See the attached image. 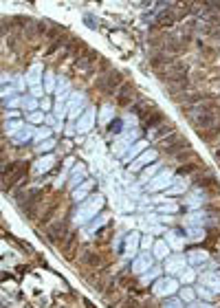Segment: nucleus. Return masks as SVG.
Listing matches in <instances>:
<instances>
[{"instance_id":"nucleus-1","label":"nucleus","mask_w":220,"mask_h":308,"mask_svg":"<svg viewBox=\"0 0 220 308\" xmlns=\"http://www.w3.org/2000/svg\"><path fill=\"white\" fill-rule=\"evenodd\" d=\"M104 203H106V198L101 196V194H90L88 198L84 200V203L77 205L75 216H73V225L86 227L90 220L97 218V214H99L101 209H104Z\"/></svg>"},{"instance_id":"nucleus-2","label":"nucleus","mask_w":220,"mask_h":308,"mask_svg":"<svg viewBox=\"0 0 220 308\" xmlns=\"http://www.w3.org/2000/svg\"><path fill=\"white\" fill-rule=\"evenodd\" d=\"M154 297H172L174 293H178V280L176 277H159L152 286Z\"/></svg>"},{"instance_id":"nucleus-3","label":"nucleus","mask_w":220,"mask_h":308,"mask_svg":"<svg viewBox=\"0 0 220 308\" xmlns=\"http://www.w3.org/2000/svg\"><path fill=\"white\" fill-rule=\"evenodd\" d=\"M203 205H207V189L203 185H194V189L185 198V207L190 211H198Z\"/></svg>"},{"instance_id":"nucleus-4","label":"nucleus","mask_w":220,"mask_h":308,"mask_svg":"<svg viewBox=\"0 0 220 308\" xmlns=\"http://www.w3.org/2000/svg\"><path fill=\"white\" fill-rule=\"evenodd\" d=\"M172 181H174V169H161L159 174L154 176V179L148 183V191L150 194H154V191H161V189H168L170 185H172Z\"/></svg>"},{"instance_id":"nucleus-5","label":"nucleus","mask_w":220,"mask_h":308,"mask_svg":"<svg viewBox=\"0 0 220 308\" xmlns=\"http://www.w3.org/2000/svg\"><path fill=\"white\" fill-rule=\"evenodd\" d=\"M154 256L150 251H143V253H139V256L130 262V268H132V273L135 275H143V273H148L150 268L154 266Z\"/></svg>"},{"instance_id":"nucleus-6","label":"nucleus","mask_w":220,"mask_h":308,"mask_svg":"<svg viewBox=\"0 0 220 308\" xmlns=\"http://www.w3.org/2000/svg\"><path fill=\"white\" fill-rule=\"evenodd\" d=\"M141 234L139 231H130V234H125V240H123V258L125 260H135L137 258V251H139V246H141Z\"/></svg>"},{"instance_id":"nucleus-7","label":"nucleus","mask_w":220,"mask_h":308,"mask_svg":"<svg viewBox=\"0 0 220 308\" xmlns=\"http://www.w3.org/2000/svg\"><path fill=\"white\" fill-rule=\"evenodd\" d=\"M156 148H159V150H165V152H172V154H176V150H178V148H187V143H185L183 134H178V132H172V134H168L165 139H161V141L156 143Z\"/></svg>"},{"instance_id":"nucleus-8","label":"nucleus","mask_w":220,"mask_h":308,"mask_svg":"<svg viewBox=\"0 0 220 308\" xmlns=\"http://www.w3.org/2000/svg\"><path fill=\"white\" fill-rule=\"evenodd\" d=\"M95 121H97V110H95V108H86V112L75 121V130L80 134H86V132H90V130H93Z\"/></svg>"},{"instance_id":"nucleus-9","label":"nucleus","mask_w":220,"mask_h":308,"mask_svg":"<svg viewBox=\"0 0 220 308\" xmlns=\"http://www.w3.org/2000/svg\"><path fill=\"white\" fill-rule=\"evenodd\" d=\"M84 102H86L84 92H73V95H70V99L66 102L68 119H80V114L84 112Z\"/></svg>"},{"instance_id":"nucleus-10","label":"nucleus","mask_w":220,"mask_h":308,"mask_svg":"<svg viewBox=\"0 0 220 308\" xmlns=\"http://www.w3.org/2000/svg\"><path fill=\"white\" fill-rule=\"evenodd\" d=\"M121 73L119 71H108V75H104L99 80V90H104V92H113L115 88H119L121 86Z\"/></svg>"},{"instance_id":"nucleus-11","label":"nucleus","mask_w":220,"mask_h":308,"mask_svg":"<svg viewBox=\"0 0 220 308\" xmlns=\"http://www.w3.org/2000/svg\"><path fill=\"white\" fill-rule=\"evenodd\" d=\"M55 165V154H44V157H40L38 161H33V165H31V174L35 176H42L46 172H51Z\"/></svg>"},{"instance_id":"nucleus-12","label":"nucleus","mask_w":220,"mask_h":308,"mask_svg":"<svg viewBox=\"0 0 220 308\" xmlns=\"http://www.w3.org/2000/svg\"><path fill=\"white\" fill-rule=\"evenodd\" d=\"M200 286H205L207 291H211L214 295H220V273L218 271H209V273H203L198 277Z\"/></svg>"},{"instance_id":"nucleus-13","label":"nucleus","mask_w":220,"mask_h":308,"mask_svg":"<svg viewBox=\"0 0 220 308\" xmlns=\"http://www.w3.org/2000/svg\"><path fill=\"white\" fill-rule=\"evenodd\" d=\"M185 266H187L185 256H170L168 260H165V271H168L170 275H180L185 271Z\"/></svg>"},{"instance_id":"nucleus-14","label":"nucleus","mask_w":220,"mask_h":308,"mask_svg":"<svg viewBox=\"0 0 220 308\" xmlns=\"http://www.w3.org/2000/svg\"><path fill=\"white\" fill-rule=\"evenodd\" d=\"M190 176H174V181L168 189H165V194L168 196H178V194H185L187 187H190Z\"/></svg>"},{"instance_id":"nucleus-15","label":"nucleus","mask_w":220,"mask_h":308,"mask_svg":"<svg viewBox=\"0 0 220 308\" xmlns=\"http://www.w3.org/2000/svg\"><path fill=\"white\" fill-rule=\"evenodd\" d=\"M156 157H159V154H156V150H145L137 161H132V163L128 165V169H130V172H141V169H143L145 165H150Z\"/></svg>"},{"instance_id":"nucleus-16","label":"nucleus","mask_w":220,"mask_h":308,"mask_svg":"<svg viewBox=\"0 0 220 308\" xmlns=\"http://www.w3.org/2000/svg\"><path fill=\"white\" fill-rule=\"evenodd\" d=\"M40 82H44V71H42V64H31L29 68V73H27V84L31 88H35V86H40Z\"/></svg>"},{"instance_id":"nucleus-17","label":"nucleus","mask_w":220,"mask_h":308,"mask_svg":"<svg viewBox=\"0 0 220 308\" xmlns=\"http://www.w3.org/2000/svg\"><path fill=\"white\" fill-rule=\"evenodd\" d=\"M172 132H174V130H172V126H170L168 121H163V123H159V126H154V128H150V130H148V137H150L152 141H156V143H159L161 139H165V137H168V134H172Z\"/></svg>"},{"instance_id":"nucleus-18","label":"nucleus","mask_w":220,"mask_h":308,"mask_svg":"<svg viewBox=\"0 0 220 308\" xmlns=\"http://www.w3.org/2000/svg\"><path fill=\"white\" fill-rule=\"evenodd\" d=\"M93 187H95V181H93V179H86V181L80 185V187L73 189V200H75V203H84V200L90 196V189H93Z\"/></svg>"},{"instance_id":"nucleus-19","label":"nucleus","mask_w":220,"mask_h":308,"mask_svg":"<svg viewBox=\"0 0 220 308\" xmlns=\"http://www.w3.org/2000/svg\"><path fill=\"white\" fill-rule=\"evenodd\" d=\"M165 242H168L172 249L174 251H180L185 246V242H187V238L180 234V231H176V229H172V231H168V234H165Z\"/></svg>"},{"instance_id":"nucleus-20","label":"nucleus","mask_w":220,"mask_h":308,"mask_svg":"<svg viewBox=\"0 0 220 308\" xmlns=\"http://www.w3.org/2000/svg\"><path fill=\"white\" fill-rule=\"evenodd\" d=\"M84 181H86V165H84V163H75L73 169H70V183H68V185H70L73 189H77Z\"/></svg>"},{"instance_id":"nucleus-21","label":"nucleus","mask_w":220,"mask_h":308,"mask_svg":"<svg viewBox=\"0 0 220 308\" xmlns=\"http://www.w3.org/2000/svg\"><path fill=\"white\" fill-rule=\"evenodd\" d=\"M203 220L207 222V214L198 209V211H190L185 216V220H183V227L185 229H192V227H203Z\"/></svg>"},{"instance_id":"nucleus-22","label":"nucleus","mask_w":220,"mask_h":308,"mask_svg":"<svg viewBox=\"0 0 220 308\" xmlns=\"http://www.w3.org/2000/svg\"><path fill=\"white\" fill-rule=\"evenodd\" d=\"M35 137V128L31 126V123H27L25 128L22 130H18V132H15L13 137H11V141L15 143V145H22V143H27V141H31V139Z\"/></svg>"},{"instance_id":"nucleus-23","label":"nucleus","mask_w":220,"mask_h":308,"mask_svg":"<svg viewBox=\"0 0 220 308\" xmlns=\"http://www.w3.org/2000/svg\"><path fill=\"white\" fill-rule=\"evenodd\" d=\"M145 150H148V141H143V139H141V141H137L135 145H130V150H128V154L123 157V161H125V163H132V161H137Z\"/></svg>"},{"instance_id":"nucleus-24","label":"nucleus","mask_w":220,"mask_h":308,"mask_svg":"<svg viewBox=\"0 0 220 308\" xmlns=\"http://www.w3.org/2000/svg\"><path fill=\"white\" fill-rule=\"evenodd\" d=\"M185 258H187V264H190V266H198V264H207V262H209V253L196 249V251L187 253Z\"/></svg>"},{"instance_id":"nucleus-25","label":"nucleus","mask_w":220,"mask_h":308,"mask_svg":"<svg viewBox=\"0 0 220 308\" xmlns=\"http://www.w3.org/2000/svg\"><path fill=\"white\" fill-rule=\"evenodd\" d=\"M152 256L156 260H168L170 258V244L165 240H156L154 246H152Z\"/></svg>"},{"instance_id":"nucleus-26","label":"nucleus","mask_w":220,"mask_h":308,"mask_svg":"<svg viewBox=\"0 0 220 308\" xmlns=\"http://www.w3.org/2000/svg\"><path fill=\"white\" fill-rule=\"evenodd\" d=\"M99 123L101 126H108V123H113L115 121V106H110V104H106V106H101V110H99Z\"/></svg>"},{"instance_id":"nucleus-27","label":"nucleus","mask_w":220,"mask_h":308,"mask_svg":"<svg viewBox=\"0 0 220 308\" xmlns=\"http://www.w3.org/2000/svg\"><path fill=\"white\" fill-rule=\"evenodd\" d=\"M185 238H187V242H203V240H205V229H203V227L185 229Z\"/></svg>"},{"instance_id":"nucleus-28","label":"nucleus","mask_w":220,"mask_h":308,"mask_svg":"<svg viewBox=\"0 0 220 308\" xmlns=\"http://www.w3.org/2000/svg\"><path fill=\"white\" fill-rule=\"evenodd\" d=\"M51 134H53V132H51V128H49V126L35 128V137H33V143H35V145H40V143H44V141H49V139H53Z\"/></svg>"},{"instance_id":"nucleus-29","label":"nucleus","mask_w":220,"mask_h":308,"mask_svg":"<svg viewBox=\"0 0 220 308\" xmlns=\"http://www.w3.org/2000/svg\"><path fill=\"white\" fill-rule=\"evenodd\" d=\"M25 128V123H22L20 119H13V121H5V134L7 137H13L18 130Z\"/></svg>"},{"instance_id":"nucleus-30","label":"nucleus","mask_w":220,"mask_h":308,"mask_svg":"<svg viewBox=\"0 0 220 308\" xmlns=\"http://www.w3.org/2000/svg\"><path fill=\"white\" fill-rule=\"evenodd\" d=\"M159 277H161V268H159V266H152L148 273H143V275H141V284H150V282H156V280H159Z\"/></svg>"},{"instance_id":"nucleus-31","label":"nucleus","mask_w":220,"mask_h":308,"mask_svg":"<svg viewBox=\"0 0 220 308\" xmlns=\"http://www.w3.org/2000/svg\"><path fill=\"white\" fill-rule=\"evenodd\" d=\"M55 88H58V80H55V75H53V71H49V73H44V92H55Z\"/></svg>"},{"instance_id":"nucleus-32","label":"nucleus","mask_w":220,"mask_h":308,"mask_svg":"<svg viewBox=\"0 0 220 308\" xmlns=\"http://www.w3.org/2000/svg\"><path fill=\"white\" fill-rule=\"evenodd\" d=\"M161 165H163V163H156V165H148V167H145V172H143V176H141V181H143V183H150V181L154 179V176L159 174Z\"/></svg>"},{"instance_id":"nucleus-33","label":"nucleus","mask_w":220,"mask_h":308,"mask_svg":"<svg viewBox=\"0 0 220 308\" xmlns=\"http://www.w3.org/2000/svg\"><path fill=\"white\" fill-rule=\"evenodd\" d=\"M22 108L27 110V114H31V112H38V99L35 97H22V104H20Z\"/></svg>"},{"instance_id":"nucleus-34","label":"nucleus","mask_w":220,"mask_h":308,"mask_svg":"<svg viewBox=\"0 0 220 308\" xmlns=\"http://www.w3.org/2000/svg\"><path fill=\"white\" fill-rule=\"evenodd\" d=\"M180 209V205L176 203V200H168V203H163V205H159V214H176Z\"/></svg>"},{"instance_id":"nucleus-35","label":"nucleus","mask_w":220,"mask_h":308,"mask_svg":"<svg viewBox=\"0 0 220 308\" xmlns=\"http://www.w3.org/2000/svg\"><path fill=\"white\" fill-rule=\"evenodd\" d=\"M194 280H196V271H194V268H185V271L180 273V277H178V282H183L185 286H190Z\"/></svg>"},{"instance_id":"nucleus-36","label":"nucleus","mask_w":220,"mask_h":308,"mask_svg":"<svg viewBox=\"0 0 220 308\" xmlns=\"http://www.w3.org/2000/svg\"><path fill=\"white\" fill-rule=\"evenodd\" d=\"M27 119H29V123H31V126H38V123H44L46 114H44L42 110H38V112H31V114H27Z\"/></svg>"},{"instance_id":"nucleus-37","label":"nucleus","mask_w":220,"mask_h":308,"mask_svg":"<svg viewBox=\"0 0 220 308\" xmlns=\"http://www.w3.org/2000/svg\"><path fill=\"white\" fill-rule=\"evenodd\" d=\"M180 299H183V302H196V291L192 288V286H185L183 291H180Z\"/></svg>"},{"instance_id":"nucleus-38","label":"nucleus","mask_w":220,"mask_h":308,"mask_svg":"<svg viewBox=\"0 0 220 308\" xmlns=\"http://www.w3.org/2000/svg\"><path fill=\"white\" fill-rule=\"evenodd\" d=\"M53 148H55V139H49V141L35 145V152H51Z\"/></svg>"},{"instance_id":"nucleus-39","label":"nucleus","mask_w":220,"mask_h":308,"mask_svg":"<svg viewBox=\"0 0 220 308\" xmlns=\"http://www.w3.org/2000/svg\"><path fill=\"white\" fill-rule=\"evenodd\" d=\"M106 222H108V214H104V216H101V218H95V220H93V225L88 227V231H97L99 227H104Z\"/></svg>"},{"instance_id":"nucleus-40","label":"nucleus","mask_w":220,"mask_h":308,"mask_svg":"<svg viewBox=\"0 0 220 308\" xmlns=\"http://www.w3.org/2000/svg\"><path fill=\"white\" fill-rule=\"evenodd\" d=\"M18 104H22V97H20V95H15V97L5 99V102H3V108H15Z\"/></svg>"},{"instance_id":"nucleus-41","label":"nucleus","mask_w":220,"mask_h":308,"mask_svg":"<svg viewBox=\"0 0 220 308\" xmlns=\"http://www.w3.org/2000/svg\"><path fill=\"white\" fill-rule=\"evenodd\" d=\"M163 308H183V302L176 299V297H168V299H165V304H163Z\"/></svg>"},{"instance_id":"nucleus-42","label":"nucleus","mask_w":220,"mask_h":308,"mask_svg":"<svg viewBox=\"0 0 220 308\" xmlns=\"http://www.w3.org/2000/svg\"><path fill=\"white\" fill-rule=\"evenodd\" d=\"M196 293H198V295H200L203 299H214V297H216L214 293H211V291H207L205 286H198V288H196Z\"/></svg>"},{"instance_id":"nucleus-43","label":"nucleus","mask_w":220,"mask_h":308,"mask_svg":"<svg viewBox=\"0 0 220 308\" xmlns=\"http://www.w3.org/2000/svg\"><path fill=\"white\" fill-rule=\"evenodd\" d=\"M15 88H18V92L25 90L27 88V77H15Z\"/></svg>"},{"instance_id":"nucleus-44","label":"nucleus","mask_w":220,"mask_h":308,"mask_svg":"<svg viewBox=\"0 0 220 308\" xmlns=\"http://www.w3.org/2000/svg\"><path fill=\"white\" fill-rule=\"evenodd\" d=\"M40 108H42V112H49L53 108V104L49 102V99H44V102H40Z\"/></svg>"},{"instance_id":"nucleus-45","label":"nucleus","mask_w":220,"mask_h":308,"mask_svg":"<svg viewBox=\"0 0 220 308\" xmlns=\"http://www.w3.org/2000/svg\"><path fill=\"white\" fill-rule=\"evenodd\" d=\"M190 308H211V306H209L207 302H192Z\"/></svg>"},{"instance_id":"nucleus-46","label":"nucleus","mask_w":220,"mask_h":308,"mask_svg":"<svg viewBox=\"0 0 220 308\" xmlns=\"http://www.w3.org/2000/svg\"><path fill=\"white\" fill-rule=\"evenodd\" d=\"M44 123H46V126H58V123H55V119H53V114H46V119H44Z\"/></svg>"},{"instance_id":"nucleus-47","label":"nucleus","mask_w":220,"mask_h":308,"mask_svg":"<svg viewBox=\"0 0 220 308\" xmlns=\"http://www.w3.org/2000/svg\"><path fill=\"white\" fill-rule=\"evenodd\" d=\"M42 90H44L42 86H35V88H31V95H33V97H40V95H42Z\"/></svg>"},{"instance_id":"nucleus-48","label":"nucleus","mask_w":220,"mask_h":308,"mask_svg":"<svg viewBox=\"0 0 220 308\" xmlns=\"http://www.w3.org/2000/svg\"><path fill=\"white\" fill-rule=\"evenodd\" d=\"M150 240H152V238H143V242H141V246H143V249H148V246H150Z\"/></svg>"}]
</instances>
